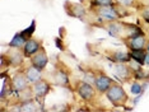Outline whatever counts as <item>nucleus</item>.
<instances>
[{
	"label": "nucleus",
	"mask_w": 149,
	"mask_h": 112,
	"mask_svg": "<svg viewBox=\"0 0 149 112\" xmlns=\"http://www.w3.org/2000/svg\"><path fill=\"white\" fill-rule=\"evenodd\" d=\"M121 4L118 5H89V13L92 15H94L96 18L102 22H116V20H120L123 18V14L118 13L117 8Z\"/></svg>",
	"instance_id": "obj_1"
},
{
	"label": "nucleus",
	"mask_w": 149,
	"mask_h": 112,
	"mask_svg": "<svg viewBox=\"0 0 149 112\" xmlns=\"http://www.w3.org/2000/svg\"><path fill=\"white\" fill-rule=\"evenodd\" d=\"M104 96H106L107 101L110 102L113 107H126L127 102L130 101L126 90H125L124 87L121 86L120 83H117V81H113L112 86L110 87V89L104 93Z\"/></svg>",
	"instance_id": "obj_2"
},
{
	"label": "nucleus",
	"mask_w": 149,
	"mask_h": 112,
	"mask_svg": "<svg viewBox=\"0 0 149 112\" xmlns=\"http://www.w3.org/2000/svg\"><path fill=\"white\" fill-rule=\"evenodd\" d=\"M74 90L75 93L79 96V98L84 102H93L96 101V98L98 96V92L97 89L94 88L93 84L88 83L86 80H80V79H75L74 80Z\"/></svg>",
	"instance_id": "obj_3"
},
{
	"label": "nucleus",
	"mask_w": 149,
	"mask_h": 112,
	"mask_svg": "<svg viewBox=\"0 0 149 112\" xmlns=\"http://www.w3.org/2000/svg\"><path fill=\"white\" fill-rule=\"evenodd\" d=\"M26 56L23 54V49H10L9 47L8 52L6 54H3L1 56V69H3V73H4V69L5 66H21L24 61Z\"/></svg>",
	"instance_id": "obj_4"
},
{
	"label": "nucleus",
	"mask_w": 149,
	"mask_h": 112,
	"mask_svg": "<svg viewBox=\"0 0 149 112\" xmlns=\"http://www.w3.org/2000/svg\"><path fill=\"white\" fill-rule=\"evenodd\" d=\"M92 78H93V86L97 89L100 96H102V94L106 93V92L110 89V87L112 86V83L115 81L112 78L110 75H107L106 73H103L102 70L94 71L92 74Z\"/></svg>",
	"instance_id": "obj_5"
},
{
	"label": "nucleus",
	"mask_w": 149,
	"mask_h": 112,
	"mask_svg": "<svg viewBox=\"0 0 149 112\" xmlns=\"http://www.w3.org/2000/svg\"><path fill=\"white\" fill-rule=\"evenodd\" d=\"M64 9L65 13L69 17L80 19L82 22H87V17L89 14V10L84 6L82 3H75V1H65L64 3Z\"/></svg>",
	"instance_id": "obj_6"
},
{
	"label": "nucleus",
	"mask_w": 149,
	"mask_h": 112,
	"mask_svg": "<svg viewBox=\"0 0 149 112\" xmlns=\"http://www.w3.org/2000/svg\"><path fill=\"white\" fill-rule=\"evenodd\" d=\"M52 81L60 87L70 86V70L61 61L57 65H55V69L52 71Z\"/></svg>",
	"instance_id": "obj_7"
},
{
	"label": "nucleus",
	"mask_w": 149,
	"mask_h": 112,
	"mask_svg": "<svg viewBox=\"0 0 149 112\" xmlns=\"http://www.w3.org/2000/svg\"><path fill=\"white\" fill-rule=\"evenodd\" d=\"M113 75L121 83H129L134 79V69L127 65V63H115L113 64Z\"/></svg>",
	"instance_id": "obj_8"
},
{
	"label": "nucleus",
	"mask_w": 149,
	"mask_h": 112,
	"mask_svg": "<svg viewBox=\"0 0 149 112\" xmlns=\"http://www.w3.org/2000/svg\"><path fill=\"white\" fill-rule=\"evenodd\" d=\"M12 84H13V89H14V94L18 96L19 93H22L23 90L28 89L32 84H29L28 79H27L24 70H19L13 75L12 78Z\"/></svg>",
	"instance_id": "obj_9"
},
{
	"label": "nucleus",
	"mask_w": 149,
	"mask_h": 112,
	"mask_svg": "<svg viewBox=\"0 0 149 112\" xmlns=\"http://www.w3.org/2000/svg\"><path fill=\"white\" fill-rule=\"evenodd\" d=\"M32 90L36 99H45V97L51 92V83L45 78H41L32 84Z\"/></svg>",
	"instance_id": "obj_10"
},
{
	"label": "nucleus",
	"mask_w": 149,
	"mask_h": 112,
	"mask_svg": "<svg viewBox=\"0 0 149 112\" xmlns=\"http://www.w3.org/2000/svg\"><path fill=\"white\" fill-rule=\"evenodd\" d=\"M29 64L35 66L36 69H38L40 71H45L47 64H49V55H47L45 47L42 46L40 51H37L32 57H29Z\"/></svg>",
	"instance_id": "obj_11"
},
{
	"label": "nucleus",
	"mask_w": 149,
	"mask_h": 112,
	"mask_svg": "<svg viewBox=\"0 0 149 112\" xmlns=\"http://www.w3.org/2000/svg\"><path fill=\"white\" fill-rule=\"evenodd\" d=\"M123 41L129 50H143L147 47L149 40L144 35H136L131 37H125V38H123Z\"/></svg>",
	"instance_id": "obj_12"
},
{
	"label": "nucleus",
	"mask_w": 149,
	"mask_h": 112,
	"mask_svg": "<svg viewBox=\"0 0 149 112\" xmlns=\"http://www.w3.org/2000/svg\"><path fill=\"white\" fill-rule=\"evenodd\" d=\"M106 57L112 63H130V55L129 52L121 50H108L106 52Z\"/></svg>",
	"instance_id": "obj_13"
},
{
	"label": "nucleus",
	"mask_w": 149,
	"mask_h": 112,
	"mask_svg": "<svg viewBox=\"0 0 149 112\" xmlns=\"http://www.w3.org/2000/svg\"><path fill=\"white\" fill-rule=\"evenodd\" d=\"M42 47V43L40 40H36V38H29L27 40L26 45L23 46V54H24V56L27 59H29V57H32L37 51H40V49Z\"/></svg>",
	"instance_id": "obj_14"
},
{
	"label": "nucleus",
	"mask_w": 149,
	"mask_h": 112,
	"mask_svg": "<svg viewBox=\"0 0 149 112\" xmlns=\"http://www.w3.org/2000/svg\"><path fill=\"white\" fill-rule=\"evenodd\" d=\"M24 74H26V77H27V79H28L29 81V84H33V83H36L37 80H40L41 79V73L42 71H40L38 69H36L33 65H28V66H26L24 69Z\"/></svg>",
	"instance_id": "obj_15"
},
{
	"label": "nucleus",
	"mask_w": 149,
	"mask_h": 112,
	"mask_svg": "<svg viewBox=\"0 0 149 112\" xmlns=\"http://www.w3.org/2000/svg\"><path fill=\"white\" fill-rule=\"evenodd\" d=\"M147 50H129V55H130V59L135 61L136 64H140L141 66L145 65V57H147Z\"/></svg>",
	"instance_id": "obj_16"
},
{
	"label": "nucleus",
	"mask_w": 149,
	"mask_h": 112,
	"mask_svg": "<svg viewBox=\"0 0 149 112\" xmlns=\"http://www.w3.org/2000/svg\"><path fill=\"white\" fill-rule=\"evenodd\" d=\"M26 42H27V38L23 36V33L18 32L14 35V37H13V40L10 42L8 43V47H10V49H23Z\"/></svg>",
	"instance_id": "obj_17"
},
{
	"label": "nucleus",
	"mask_w": 149,
	"mask_h": 112,
	"mask_svg": "<svg viewBox=\"0 0 149 112\" xmlns=\"http://www.w3.org/2000/svg\"><path fill=\"white\" fill-rule=\"evenodd\" d=\"M130 92L131 94H135V96H139V94L143 93V86H141L139 81L134 80L133 83L130 84Z\"/></svg>",
	"instance_id": "obj_18"
},
{
	"label": "nucleus",
	"mask_w": 149,
	"mask_h": 112,
	"mask_svg": "<svg viewBox=\"0 0 149 112\" xmlns=\"http://www.w3.org/2000/svg\"><path fill=\"white\" fill-rule=\"evenodd\" d=\"M117 3L125 8H140L139 0H117Z\"/></svg>",
	"instance_id": "obj_19"
},
{
	"label": "nucleus",
	"mask_w": 149,
	"mask_h": 112,
	"mask_svg": "<svg viewBox=\"0 0 149 112\" xmlns=\"http://www.w3.org/2000/svg\"><path fill=\"white\" fill-rule=\"evenodd\" d=\"M91 5H118L117 0H88Z\"/></svg>",
	"instance_id": "obj_20"
},
{
	"label": "nucleus",
	"mask_w": 149,
	"mask_h": 112,
	"mask_svg": "<svg viewBox=\"0 0 149 112\" xmlns=\"http://www.w3.org/2000/svg\"><path fill=\"white\" fill-rule=\"evenodd\" d=\"M35 29H36V20H32L31 27L24 29V31H22V33H23V36H24L27 40H29V38H32V35H33V32H35Z\"/></svg>",
	"instance_id": "obj_21"
},
{
	"label": "nucleus",
	"mask_w": 149,
	"mask_h": 112,
	"mask_svg": "<svg viewBox=\"0 0 149 112\" xmlns=\"http://www.w3.org/2000/svg\"><path fill=\"white\" fill-rule=\"evenodd\" d=\"M140 15H141V19H143L145 23H148L149 24V6H144V8H141Z\"/></svg>",
	"instance_id": "obj_22"
},
{
	"label": "nucleus",
	"mask_w": 149,
	"mask_h": 112,
	"mask_svg": "<svg viewBox=\"0 0 149 112\" xmlns=\"http://www.w3.org/2000/svg\"><path fill=\"white\" fill-rule=\"evenodd\" d=\"M145 50H147V52H149V41H148V43H147V47H145Z\"/></svg>",
	"instance_id": "obj_23"
},
{
	"label": "nucleus",
	"mask_w": 149,
	"mask_h": 112,
	"mask_svg": "<svg viewBox=\"0 0 149 112\" xmlns=\"http://www.w3.org/2000/svg\"><path fill=\"white\" fill-rule=\"evenodd\" d=\"M148 40H149V33H148Z\"/></svg>",
	"instance_id": "obj_24"
}]
</instances>
